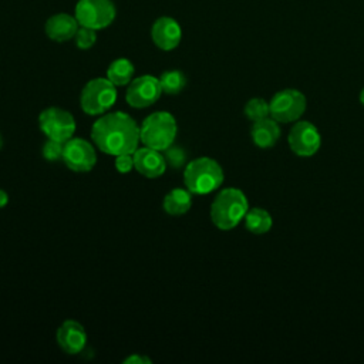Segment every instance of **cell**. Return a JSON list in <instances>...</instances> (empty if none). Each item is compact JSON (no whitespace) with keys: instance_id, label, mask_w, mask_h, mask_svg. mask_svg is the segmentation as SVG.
<instances>
[{"instance_id":"6da1fadb","label":"cell","mask_w":364,"mask_h":364,"mask_svg":"<svg viewBox=\"0 0 364 364\" xmlns=\"http://www.w3.org/2000/svg\"><path fill=\"white\" fill-rule=\"evenodd\" d=\"M91 138L100 151L114 156L134 154L141 141L135 119L119 111L101 115L91 128Z\"/></svg>"},{"instance_id":"7a4b0ae2","label":"cell","mask_w":364,"mask_h":364,"mask_svg":"<svg viewBox=\"0 0 364 364\" xmlns=\"http://www.w3.org/2000/svg\"><path fill=\"white\" fill-rule=\"evenodd\" d=\"M249 205L245 193L236 188H226L213 199L210 219L218 229L230 230L243 220Z\"/></svg>"},{"instance_id":"3957f363","label":"cell","mask_w":364,"mask_h":364,"mask_svg":"<svg viewBox=\"0 0 364 364\" xmlns=\"http://www.w3.org/2000/svg\"><path fill=\"white\" fill-rule=\"evenodd\" d=\"M183 182L191 193L206 195L222 185L223 169L212 158H196L186 165L183 172Z\"/></svg>"},{"instance_id":"277c9868","label":"cell","mask_w":364,"mask_h":364,"mask_svg":"<svg viewBox=\"0 0 364 364\" xmlns=\"http://www.w3.org/2000/svg\"><path fill=\"white\" fill-rule=\"evenodd\" d=\"M176 132L178 127L172 114L166 111H156L144 119L139 127V139L144 146L165 151L173 144Z\"/></svg>"},{"instance_id":"5b68a950","label":"cell","mask_w":364,"mask_h":364,"mask_svg":"<svg viewBox=\"0 0 364 364\" xmlns=\"http://www.w3.org/2000/svg\"><path fill=\"white\" fill-rule=\"evenodd\" d=\"M115 100V85L108 78H94L84 85L80 95V105L85 114L100 115L108 111Z\"/></svg>"},{"instance_id":"8992f818","label":"cell","mask_w":364,"mask_h":364,"mask_svg":"<svg viewBox=\"0 0 364 364\" xmlns=\"http://www.w3.org/2000/svg\"><path fill=\"white\" fill-rule=\"evenodd\" d=\"M270 117L277 122L297 121L307 108V100L304 94L294 88H286L277 91L269 101Z\"/></svg>"},{"instance_id":"52a82bcc","label":"cell","mask_w":364,"mask_h":364,"mask_svg":"<svg viewBox=\"0 0 364 364\" xmlns=\"http://www.w3.org/2000/svg\"><path fill=\"white\" fill-rule=\"evenodd\" d=\"M75 18L80 26L92 30L108 27L115 18V7L111 0H80L75 6Z\"/></svg>"},{"instance_id":"ba28073f","label":"cell","mask_w":364,"mask_h":364,"mask_svg":"<svg viewBox=\"0 0 364 364\" xmlns=\"http://www.w3.org/2000/svg\"><path fill=\"white\" fill-rule=\"evenodd\" d=\"M38 125L48 139H55L60 142H67L71 139L75 131L74 117L68 111L57 107H50L41 111Z\"/></svg>"},{"instance_id":"9c48e42d","label":"cell","mask_w":364,"mask_h":364,"mask_svg":"<svg viewBox=\"0 0 364 364\" xmlns=\"http://www.w3.org/2000/svg\"><path fill=\"white\" fill-rule=\"evenodd\" d=\"M287 141L290 149L299 156H311L321 145L318 129L309 121L296 122L289 132Z\"/></svg>"},{"instance_id":"30bf717a","label":"cell","mask_w":364,"mask_h":364,"mask_svg":"<svg viewBox=\"0 0 364 364\" xmlns=\"http://www.w3.org/2000/svg\"><path fill=\"white\" fill-rule=\"evenodd\" d=\"M64 164L74 172H88L97 162L94 146L81 138H71L64 142Z\"/></svg>"},{"instance_id":"8fae6325","label":"cell","mask_w":364,"mask_h":364,"mask_svg":"<svg viewBox=\"0 0 364 364\" xmlns=\"http://www.w3.org/2000/svg\"><path fill=\"white\" fill-rule=\"evenodd\" d=\"M162 88L159 78L142 75L132 80L127 88L125 100L134 108H145L152 105L161 97Z\"/></svg>"},{"instance_id":"7c38bea8","label":"cell","mask_w":364,"mask_h":364,"mask_svg":"<svg viewBox=\"0 0 364 364\" xmlns=\"http://www.w3.org/2000/svg\"><path fill=\"white\" fill-rule=\"evenodd\" d=\"M57 343L67 354H78L87 344V333L75 320H65L57 330Z\"/></svg>"},{"instance_id":"4fadbf2b","label":"cell","mask_w":364,"mask_h":364,"mask_svg":"<svg viewBox=\"0 0 364 364\" xmlns=\"http://www.w3.org/2000/svg\"><path fill=\"white\" fill-rule=\"evenodd\" d=\"M151 37L156 47L161 50H172L175 48L182 37L181 26L172 17H159L151 28Z\"/></svg>"},{"instance_id":"5bb4252c","label":"cell","mask_w":364,"mask_h":364,"mask_svg":"<svg viewBox=\"0 0 364 364\" xmlns=\"http://www.w3.org/2000/svg\"><path fill=\"white\" fill-rule=\"evenodd\" d=\"M134 156V168L146 178H158L165 172V158L159 151L144 146L136 148L132 154Z\"/></svg>"},{"instance_id":"9a60e30c","label":"cell","mask_w":364,"mask_h":364,"mask_svg":"<svg viewBox=\"0 0 364 364\" xmlns=\"http://www.w3.org/2000/svg\"><path fill=\"white\" fill-rule=\"evenodd\" d=\"M78 28H80V24L75 16L73 17L67 13L54 14L46 23V34L48 36V38L58 43H63L75 37V33Z\"/></svg>"},{"instance_id":"2e32d148","label":"cell","mask_w":364,"mask_h":364,"mask_svg":"<svg viewBox=\"0 0 364 364\" xmlns=\"http://www.w3.org/2000/svg\"><path fill=\"white\" fill-rule=\"evenodd\" d=\"M250 136L253 144L257 148L269 149L276 145V142L280 138V127L276 119L273 118H264L260 121L253 122L250 129Z\"/></svg>"},{"instance_id":"e0dca14e","label":"cell","mask_w":364,"mask_h":364,"mask_svg":"<svg viewBox=\"0 0 364 364\" xmlns=\"http://www.w3.org/2000/svg\"><path fill=\"white\" fill-rule=\"evenodd\" d=\"M192 205V196L191 192L188 189H182V188H175L172 191H169L162 202L164 210L168 215L172 216H181L183 213H186L191 209Z\"/></svg>"},{"instance_id":"ac0fdd59","label":"cell","mask_w":364,"mask_h":364,"mask_svg":"<svg viewBox=\"0 0 364 364\" xmlns=\"http://www.w3.org/2000/svg\"><path fill=\"white\" fill-rule=\"evenodd\" d=\"M243 220H245V228L255 235H263L269 232L273 225V219L270 213L262 208H250L246 212Z\"/></svg>"},{"instance_id":"d6986e66","label":"cell","mask_w":364,"mask_h":364,"mask_svg":"<svg viewBox=\"0 0 364 364\" xmlns=\"http://www.w3.org/2000/svg\"><path fill=\"white\" fill-rule=\"evenodd\" d=\"M134 75V65L127 58H117L114 60L108 70H107V78L114 85H127L131 82V78Z\"/></svg>"},{"instance_id":"ffe728a7","label":"cell","mask_w":364,"mask_h":364,"mask_svg":"<svg viewBox=\"0 0 364 364\" xmlns=\"http://www.w3.org/2000/svg\"><path fill=\"white\" fill-rule=\"evenodd\" d=\"M159 84H161L162 92L175 95V94H179L185 88L186 77L179 70H169V71H165L161 74Z\"/></svg>"},{"instance_id":"44dd1931","label":"cell","mask_w":364,"mask_h":364,"mask_svg":"<svg viewBox=\"0 0 364 364\" xmlns=\"http://www.w3.org/2000/svg\"><path fill=\"white\" fill-rule=\"evenodd\" d=\"M245 115L247 119L256 122L270 117L269 102L263 98H252L245 105Z\"/></svg>"},{"instance_id":"7402d4cb","label":"cell","mask_w":364,"mask_h":364,"mask_svg":"<svg viewBox=\"0 0 364 364\" xmlns=\"http://www.w3.org/2000/svg\"><path fill=\"white\" fill-rule=\"evenodd\" d=\"M63 155H64V142H60L55 139H47V142L43 146V156L50 162H55L63 159Z\"/></svg>"},{"instance_id":"603a6c76","label":"cell","mask_w":364,"mask_h":364,"mask_svg":"<svg viewBox=\"0 0 364 364\" xmlns=\"http://www.w3.org/2000/svg\"><path fill=\"white\" fill-rule=\"evenodd\" d=\"M95 41H97L95 30L80 26V28L75 33V44H77V47L81 48V50H87V48H91Z\"/></svg>"},{"instance_id":"cb8c5ba5","label":"cell","mask_w":364,"mask_h":364,"mask_svg":"<svg viewBox=\"0 0 364 364\" xmlns=\"http://www.w3.org/2000/svg\"><path fill=\"white\" fill-rule=\"evenodd\" d=\"M164 158H165V162L169 164L172 168H181L185 164L186 152L181 146H176L172 144L165 149Z\"/></svg>"},{"instance_id":"d4e9b609","label":"cell","mask_w":364,"mask_h":364,"mask_svg":"<svg viewBox=\"0 0 364 364\" xmlns=\"http://www.w3.org/2000/svg\"><path fill=\"white\" fill-rule=\"evenodd\" d=\"M134 168L132 154H121L115 156V169L119 173H128Z\"/></svg>"},{"instance_id":"484cf974","label":"cell","mask_w":364,"mask_h":364,"mask_svg":"<svg viewBox=\"0 0 364 364\" xmlns=\"http://www.w3.org/2000/svg\"><path fill=\"white\" fill-rule=\"evenodd\" d=\"M124 364H151V360L141 354H132L124 360Z\"/></svg>"},{"instance_id":"4316f807","label":"cell","mask_w":364,"mask_h":364,"mask_svg":"<svg viewBox=\"0 0 364 364\" xmlns=\"http://www.w3.org/2000/svg\"><path fill=\"white\" fill-rule=\"evenodd\" d=\"M7 202H9V195H7V192L3 191V189H0V208H4V206L7 205Z\"/></svg>"},{"instance_id":"83f0119b","label":"cell","mask_w":364,"mask_h":364,"mask_svg":"<svg viewBox=\"0 0 364 364\" xmlns=\"http://www.w3.org/2000/svg\"><path fill=\"white\" fill-rule=\"evenodd\" d=\"M360 102H361V105L364 107V88H363L361 92H360Z\"/></svg>"},{"instance_id":"f1b7e54d","label":"cell","mask_w":364,"mask_h":364,"mask_svg":"<svg viewBox=\"0 0 364 364\" xmlns=\"http://www.w3.org/2000/svg\"><path fill=\"white\" fill-rule=\"evenodd\" d=\"M1 146H3V136H1V134H0V149H1Z\"/></svg>"}]
</instances>
